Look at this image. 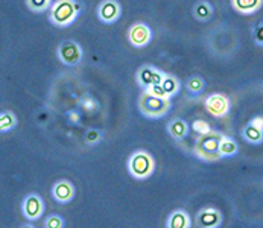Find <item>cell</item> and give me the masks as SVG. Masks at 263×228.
Returning <instances> with one entry per match:
<instances>
[{
	"label": "cell",
	"instance_id": "cell-7",
	"mask_svg": "<svg viewBox=\"0 0 263 228\" xmlns=\"http://www.w3.org/2000/svg\"><path fill=\"white\" fill-rule=\"evenodd\" d=\"M22 213L28 221H38L44 213V202L37 193L28 195L22 202Z\"/></svg>",
	"mask_w": 263,
	"mask_h": 228
},
{
	"label": "cell",
	"instance_id": "cell-23",
	"mask_svg": "<svg viewBox=\"0 0 263 228\" xmlns=\"http://www.w3.org/2000/svg\"><path fill=\"white\" fill-rule=\"evenodd\" d=\"M192 128H193V131H196L199 136H204V134H207V132H210V131H212L210 125H209L205 120H202V119L195 120V122L192 123Z\"/></svg>",
	"mask_w": 263,
	"mask_h": 228
},
{
	"label": "cell",
	"instance_id": "cell-5",
	"mask_svg": "<svg viewBox=\"0 0 263 228\" xmlns=\"http://www.w3.org/2000/svg\"><path fill=\"white\" fill-rule=\"evenodd\" d=\"M57 56L58 60L66 64V66H76L81 63L82 56H84V52L81 49V46L72 41V40H67V41H63L58 49H57Z\"/></svg>",
	"mask_w": 263,
	"mask_h": 228
},
{
	"label": "cell",
	"instance_id": "cell-20",
	"mask_svg": "<svg viewBox=\"0 0 263 228\" xmlns=\"http://www.w3.org/2000/svg\"><path fill=\"white\" fill-rule=\"evenodd\" d=\"M161 87H163V90L166 91V94H167L169 99H171L172 96H175V94L178 93V90H180V82H178V79H177L175 76L164 75L163 76V79H161Z\"/></svg>",
	"mask_w": 263,
	"mask_h": 228
},
{
	"label": "cell",
	"instance_id": "cell-24",
	"mask_svg": "<svg viewBox=\"0 0 263 228\" xmlns=\"http://www.w3.org/2000/svg\"><path fill=\"white\" fill-rule=\"evenodd\" d=\"M102 139V134L99 129H88L87 134H85V143L93 146V145H98Z\"/></svg>",
	"mask_w": 263,
	"mask_h": 228
},
{
	"label": "cell",
	"instance_id": "cell-16",
	"mask_svg": "<svg viewBox=\"0 0 263 228\" xmlns=\"http://www.w3.org/2000/svg\"><path fill=\"white\" fill-rule=\"evenodd\" d=\"M167 131L169 134L175 139V140H183L186 139L189 134V125L186 120L183 119H174L169 125H167Z\"/></svg>",
	"mask_w": 263,
	"mask_h": 228
},
{
	"label": "cell",
	"instance_id": "cell-21",
	"mask_svg": "<svg viewBox=\"0 0 263 228\" xmlns=\"http://www.w3.org/2000/svg\"><path fill=\"white\" fill-rule=\"evenodd\" d=\"M26 6L32 12H44V11L50 9L52 0H26Z\"/></svg>",
	"mask_w": 263,
	"mask_h": 228
},
{
	"label": "cell",
	"instance_id": "cell-18",
	"mask_svg": "<svg viewBox=\"0 0 263 228\" xmlns=\"http://www.w3.org/2000/svg\"><path fill=\"white\" fill-rule=\"evenodd\" d=\"M239 151V146L237 143L234 142V139L231 137H227V136H222L221 139V143H219V154L222 158H227V157H234Z\"/></svg>",
	"mask_w": 263,
	"mask_h": 228
},
{
	"label": "cell",
	"instance_id": "cell-6",
	"mask_svg": "<svg viewBox=\"0 0 263 228\" xmlns=\"http://www.w3.org/2000/svg\"><path fill=\"white\" fill-rule=\"evenodd\" d=\"M205 110L213 117H226L230 113V99L222 93H212L205 98Z\"/></svg>",
	"mask_w": 263,
	"mask_h": 228
},
{
	"label": "cell",
	"instance_id": "cell-26",
	"mask_svg": "<svg viewBox=\"0 0 263 228\" xmlns=\"http://www.w3.org/2000/svg\"><path fill=\"white\" fill-rule=\"evenodd\" d=\"M143 91H148V93L154 94V96H158V98H166V99H169V96H167V94H166V91L163 90L161 84L151 85L149 88H146V90H143Z\"/></svg>",
	"mask_w": 263,
	"mask_h": 228
},
{
	"label": "cell",
	"instance_id": "cell-19",
	"mask_svg": "<svg viewBox=\"0 0 263 228\" xmlns=\"http://www.w3.org/2000/svg\"><path fill=\"white\" fill-rule=\"evenodd\" d=\"M17 126V116L12 111H2L0 113V134L9 132Z\"/></svg>",
	"mask_w": 263,
	"mask_h": 228
},
{
	"label": "cell",
	"instance_id": "cell-1",
	"mask_svg": "<svg viewBox=\"0 0 263 228\" xmlns=\"http://www.w3.org/2000/svg\"><path fill=\"white\" fill-rule=\"evenodd\" d=\"M81 11L82 6L78 0H57L49 9V20L53 26L67 28L75 23Z\"/></svg>",
	"mask_w": 263,
	"mask_h": 228
},
{
	"label": "cell",
	"instance_id": "cell-22",
	"mask_svg": "<svg viewBox=\"0 0 263 228\" xmlns=\"http://www.w3.org/2000/svg\"><path fill=\"white\" fill-rule=\"evenodd\" d=\"M187 90L189 93H192V94H199L202 90H204V87H205V82H204V79L202 78H199V76H193V78H190L187 81Z\"/></svg>",
	"mask_w": 263,
	"mask_h": 228
},
{
	"label": "cell",
	"instance_id": "cell-8",
	"mask_svg": "<svg viewBox=\"0 0 263 228\" xmlns=\"http://www.w3.org/2000/svg\"><path fill=\"white\" fill-rule=\"evenodd\" d=\"M152 40V31L146 23H134L128 31V41L134 47H145Z\"/></svg>",
	"mask_w": 263,
	"mask_h": 228
},
{
	"label": "cell",
	"instance_id": "cell-27",
	"mask_svg": "<svg viewBox=\"0 0 263 228\" xmlns=\"http://www.w3.org/2000/svg\"><path fill=\"white\" fill-rule=\"evenodd\" d=\"M253 38H254V41H256L259 46H263V23L257 25V26L254 28V31H253Z\"/></svg>",
	"mask_w": 263,
	"mask_h": 228
},
{
	"label": "cell",
	"instance_id": "cell-14",
	"mask_svg": "<svg viewBox=\"0 0 263 228\" xmlns=\"http://www.w3.org/2000/svg\"><path fill=\"white\" fill-rule=\"evenodd\" d=\"M166 225L169 228H189L192 225V221L184 210H175L169 215Z\"/></svg>",
	"mask_w": 263,
	"mask_h": 228
},
{
	"label": "cell",
	"instance_id": "cell-13",
	"mask_svg": "<svg viewBox=\"0 0 263 228\" xmlns=\"http://www.w3.org/2000/svg\"><path fill=\"white\" fill-rule=\"evenodd\" d=\"M263 0H231V6L240 14H254L262 8Z\"/></svg>",
	"mask_w": 263,
	"mask_h": 228
},
{
	"label": "cell",
	"instance_id": "cell-28",
	"mask_svg": "<svg viewBox=\"0 0 263 228\" xmlns=\"http://www.w3.org/2000/svg\"><path fill=\"white\" fill-rule=\"evenodd\" d=\"M251 123L257 125L259 128H262L263 129V116H257V117H254V119L251 120Z\"/></svg>",
	"mask_w": 263,
	"mask_h": 228
},
{
	"label": "cell",
	"instance_id": "cell-3",
	"mask_svg": "<svg viewBox=\"0 0 263 228\" xmlns=\"http://www.w3.org/2000/svg\"><path fill=\"white\" fill-rule=\"evenodd\" d=\"M155 170V161L149 152L136 151L128 158V172L136 180H148Z\"/></svg>",
	"mask_w": 263,
	"mask_h": 228
},
{
	"label": "cell",
	"instance_id": "cell-10",
	"mask_svg": "<svg viewBox=\"0 0 263 228\" xmlns=\"http://www.w3.org/2000/svg\"><path fill=\"white\" fill-rule=\"evenodd\" d=\"M164 73L161 70H158L157 67L154 66H143L139 69L137 75H136V79L139 82V85L146 90L149 88L151 85H155V84H161V79H163Z\"/></svg>",
	"mask_w": 263,
	"mask_h": 228
},
{
	"label": "cell",
	"instance_id": "cell-15",
	"mask_svg": "<svg viewBox=\"0 0 263 228\" xmlns=\"http://www.w3.org/2000/svg\"><path fill=\"white\" fill-rule=\"evenodd\" d=\"M242 137L248 142V143H251V145H260L263 142V129L262 128H259L257 125H254V123H248L243 129H242Z\"/></svg>",
	"mask_w": 263,
	"mask_h": 228
},
{
	"label": "cell",
	"instance_id": "cell-17",
	"mask_svg": "<svg viewBox=\"0 0 263 228\" xmlns=\"http://www.w3.org/2000/svg\"><path fill=\"white\" fill-rule=\"evenodd\" d=\"M193 17L198 20V22H209L213 15V6L202 0V2H198L195 6H193V11H192Z\"/></svg>",
	"mask_w": 263,
	"mask_h": 228
},
{
	"label": "cell",
	"instance_id": "cell-9",
	"mask_svg": "<svg viewBox=\"0 0 263 228\" xmlns=\"http://www.w3.org/2000/svg\"><path fill=\"white\" fill-rule=\"evenodd\" d=\"M120 14H122V8L119 2L116 0H104L98 6V18L102 23H107V25L116 23L120 18Z\"/></svg>",
	"mask_w": 263,
	"mask_h": 228
},
{
	"label": "cell",
	"instance_id": "cell-11",
	"mask_svg": "<svg viewBox=\"0 0 263 228\" xmlns=\"http://www.w3.org/2000/svg\"><path fill=\"white\" fill-rule=\"evenodd\" d=\"M196 225L201 228H216L222 224V215L216 208H202L196 215Z\"/></svg>",
	"mask_w": 263,
	"mask_h": 228
},
{
	"label": "cell",
	"instance_id": "cell-12",
	"mask_svg": "<svg viewBox=\"0 0 263 228\" xmlns=\"http://www.w3.org/2000/svg\"><path fill=\"white\" fill-rule=\"evenodd\" d=\"M52 196L60 204H67L75 198V187L67 180H60L52 187Z\"/></svg>",
	"mask_w": 263,
	"mask_h": 228
},
{
	"label": "cell",
	"instance_id": "cell-25",
	"mask_svg": "<svg viewBox=\"0 0 263 228\" xmlns=\"http://www.w3.org/2000/svg\"><path fill=\"white\" fill-rule=\"evenodd\" d=\"M44 227L46 228H63L64 227V219L58 215H50L46 221H44Z\"/></svg>",
	"mask_w": 263,
	"mask_h": 228
},
{
	"label": "cell",
	"instance_id": "cell-2",
	"mask_svg": "<svg viewBox=\"0 0 263 228\" xmlns=\"http://www.w3.org/2000/svg\"><path fill=\"white\" fill-rule=\"evenodd\" d=\"M221 139H222V134L219 132H215V131H210L204 136H199L196 143H195V148H193V154L204 160V161H218L221 160V154H219V143H221Z\"/></svg>",
	"mask_w": 263,
	"mask_h": 228
},
{
	"label": "cell",
	"instance_id": "cell-4",
	"mask_svg": "<svg viewBox=\"0 0 263 228\" xmlns=\"http://www.w3.org/2000/svg\"><path fill=\"white\" fill-rule=\"evenodd\" d=\"M139 108L143 116L149 119H160L169 113L171 110V101L166 98L154 96L148 91H143L139 99Z\"/></svg>",
	"mask_w": 263,
	"mask_h": 228
}]
</instances>
